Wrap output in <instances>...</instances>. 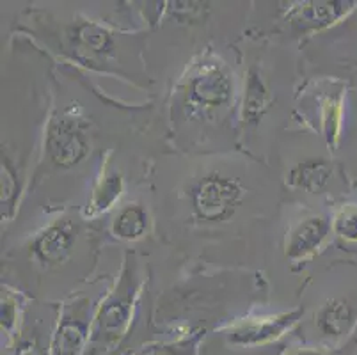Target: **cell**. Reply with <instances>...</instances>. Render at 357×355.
<instances>
[{"mask_svg": "<svg viewBox=\"0 0 357 355\" xmlns=\"http://www.w3.org/2000/svg\"><path fill=\"white\" fill-rule=\"evenodd\" d=\"M139 293V275L134 262H126L116 288L107 295L93 317L89 347L110 350L125 338L134 317L135 299Z\"/></svg>", "mask_w": 357, "mask_h": 355, "instance_id": "obj_1", "label": "cell"}, {"mask_svg": "<svg viewBox=\"0 0 357 355\" xmlns=\"http://www.w3.org/2000/svg\"><path fill=\"white\" fill-rule=\"evenodd\" d=\"M242 185L217 172L203 178L192 190L194 210L199 219L208 222L228 220L242 203Z\"/></svg>", "mask_w": 357, "mask_h": 355, "instance_id": "obj_2", "label": "cell"}, {"mask_svg": "<svg viewBox=\"0 0 357 355\" xmlns=\"http://www.w3.org/2000/svg\"><path fill=\"white\" fill-rule=\"evenodd\" d=\"M91 302L75 299L61 311L50 343V355H84L91 341Z\"/></svg>", "mask_w": 357, "mask_h": 355, "instance_id": "obj_3", "label": "cell"}, {"mask_svg": "<svg viewBox=\"0 0 357 355\" xmlns=\"http://www.w3.org/2000/svg\"><path fill=\"white\" fill-rule=\"evenodd\" d=\"M233 98V78L222 64L204 63L187 86V100L199 110L226 107Z\"/></svg>", "mask_w": 357, "mask_h": 355, "instance_id": "obj_4", "label": "cell"}, {"mask_svg": "<svg viewBox=\"0 0 357 355\" xmlns=\"http://www.w3.org/2000/svg\"><path fill=\"white\" fill-rule=\"evenodd\" d=\"M45 144L50 160L63 169L79 165L91 151L89 139L82 126L70 117H61L50 123Z\"/></svg>", "mask_w": 357, "mask_h": 355, "instance_id": "obj_5", "label": "cell"}, {"mask_svg": "<svg viewBox=\"0 0 357 355\" xmlns=\"http://www.w3.org/2000/svg\"><path fill=\"white\" fill-rule=\"evenodd\" d=\"M303 315L304 309H295V311L275 315V317L243 322L229 331L228 340L229 343L238 345V347H258V345L271 343L290 331Z\"/></svg>", "mask_w": 357, "mask_h": 355, "instance_id": "obj_6", "label": "cell"}, {"mask_svg": "<svg viewBox=\"0 0 357 355\" xmlns=\"http://www.w3.org/2000/svg\"><path fill=\"white\" fill-rule=\"evenodd\" d=\"M77 240V226L71 220H57L34 240L32 252L43 265H61L70 258Z\"/></svg>", "mask_w": 357, "mask_h": 355, "instance_id": "obj_7", "label": "cell"}, {"mask_svg": "<svg viewBox=\"0 0 357 355\" xmlns=\"http://www.w3.org/2000/svg\"><path fill=\"white\" fill-rule=\"evenodd\" d=\"M329 231L331 224L327 219H324L320 215L307 217V219H304L303 222H298L291 229L287 242V256L291 262L306 259L307 256L314 254L322 247L324 240L327 239Z\"/></svg>", "mask_w": 357, "mask_h": 355, "instance_id": "obj_8", "label": "cell"}, {"mask_svg": "<svg viewBox=\"0 0 357 355\" xmlns=\"http://www.w3.org/2000/svg\"><path fill=\"white\" fill-rule=\"evenodd\" d=\"M314 322L324 336L337 340L350 334L357 322V309L343 299H331L318 309Z\"/></svg>", "mask_w": 357, "mask_h": 355, "instance_id": "obj_9", "label": "cell"}, {"mask_svg": "<svg viewBox=\"0 0 357 355\" xmlns=\"http://www.w3.org/2000/svg\"><path fill=\"white\" fill-rule=\"evenodd\" d=\"M123 190H125L123 176L109 167L103 169L95 188H93L89 203H87V217H96V215L109 211L118 203L119 197L123 195Z\"/></svg>", "mask_w": 357, "mask_h": 355, "instance_id": "obj_10", "label": "cell"}, {"mask_svg": "<svg viewBox=\"0 0 357 355\" xmlns=\"http://www.w3.org/2000/svg\"><path fill=\"white\" fill-rule=\"evenodd\" d=\"M149 227V215L148 210L141 204H126L118 215L114 217L112 222V234L116 239L125 240V242H135L142 239L148 233Z\"/></svg>", "mask_w": 357, "mask_h": 355, "instance_id": "obj_11", "label": "cell"}, {"mask_svg": "<svg viewBox=\"0 0 357 355\" xmlns=\"http://www.w3.org/2000/svg\"><path fill=\"white\" fill-rule=\"evenodd\" d=\"M331 174L333 171L326 160H306L291 169L288 174V183L310 194H318L327 187Z\"/></svg>", "mask_w": 357, "mask_h": 355, "instance_id": "obj_12", "label": "cell"}, {"mask_svg": "<svg viewBox=\"0 0 357 355\" xmlns=\"http://www.w3.org/2000/svg\"><path fill=\"white\" fill-rule=\"evenodd\" d=\"M271 103V94L261 80V75L252 68L248 73V87L243 96V123L258 125L263 114L267 112Z\"/></svg>", "mask_w": 357, "mask_h": 355, "instance_id": "obj_13", "label": "cell"}, {"mask_svg": "<svg viewBox=\"0 0 357 355\" xmlns=\"http://www.w3.org/2000/svg\"><path fill=\"white\" fill-rule=\"evenodd\" d=\"M354 2H307L303 6V9L298 11L297 22L311 25V27H327L333 22L342 18L343 15L352 9Z\"/></svg>", "mask_w": 357, "mask_h": 355, "instance_id": "obj_14", "label": "cell"}, {"mask_svg": "<svg viewBox=\"0 0 357 355\" xmlns=\"http://www.w3.org/2000/svg\"><path fill=\"white\" fill-rule=\"evenodd\" d=\"M75 39L93 57H96V55L105 57V55L112 54V48H114L112 34L105 27L95 24V22H84V24H80L79 27L75 29Z\"/></svg>", "mask_w": 357, "mask_h": 355, "instance_id": "obj_15", "label": "cell"}, {"mask_svg": "<svg viewBox=\"0 0 357 355\" xmlns=\"http://www.w3.org/2000/svg\"><path fill=\"white\" fill-rule=\"evenodd\" d=\"M204 332L197 331L194 334L181 338L176 341H162V343H149L137 348L130 355H194Z\"/></svg>", "mask_w": 357, "mask_h": 355, "instance_id": "obj_16", "label": "cell"}, {"mask_svg": "<svg viewBox=\"0 0 357 355\" xmlns=\"http://www.w3.org/2000/svg\"><path fill=\"white\" fill-rule=\"evenodd\" d=\"M2 219H11L16 208V199L20 194L18 171L8 155H2Z\"/></svg>", "mask_w": 357, "mask_h": 355, "instance_id": "obj_17", "label": "cell"}, {"mask_svg": "<svg viewBox=\"0 0 357 355\" xmlns=\"http://www.w3.org/2000/svg\"><path fill=\"white\" fill-rule=\"evenodd\" d=\"M333 229L342 239L357 242V206L349 204V206H343L342 210L337 211L334 215Z\"/></svg>", "mask_w": 357, "mask_h": 355, "instance_id": "obj_18", "label": "cell"}, {"mask_svg": "<svg viewBox=\"0 0 357 355\" xmlns=\"http://www.w3.org/2000/svg\"><path fill=\"white\" fill-rule=\"evenodd\" d=\"M15 355H50V347L41 343L40 334L36 331L24 334L16 345Z\"/></svg>", "mask_w": 357, "mask_h": 355, "instance_id": "obj_19", "label": "cell"}, {"mask_svg": "<svg viewBox=\"0 0 357 355\" xmlns=\"http://www.w3.org/2000/svg\"><path fill=\"white\" fill-rule=\"evenodd\" d=\"M16 324V301L8 293L2 295V331H13Z\"/></svg>", "mask_w": 357, "mask_h": 355, "instance_id": "obj_20", "label": "cell"}, {"mask_svg": "<svg viewBox=\"0 0 357 355\" xmlns=\"http://www.w3.org/2000/svg\"><path fill=\"white\" fill-rule=\"evenodd\" d=\"M283 355H331L329 352L320 350V348H294V350H287Z\"/></svg>", "mask_w": 357, "mask_h": 355, "instance_id": "obj_21", "label": "cell"}]
</instances>
